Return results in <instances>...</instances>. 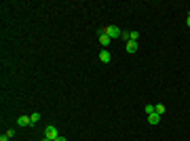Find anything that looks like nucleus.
Returning a JSON list of instances; mask_svg holds the SVG:
<instances>
[{
  "label": "nucleus",
  "mask_w": 190,
  "mask_h": 141,
  "mask_svg": "<svg viewBox=\"0 0 190 141\" xmlns=\"http://www.w3.org/2000/svg\"><path fill=\"white\" fill-rule=\"evenodd\" d=\"M44 137H49V139H53V141L59 137V133H57V128L53 126V124H49V126L44 128Z\"/></svg>",
  "instance_id": "obj_2"
},
{
  "label": "nucleus",
  "mask_w": 190,
  "mask_h": 141,
  "mask_svg": "<svg viewBox=\"0 0 190 141\" xmlns=\"http://www.w3.org/2000/svg\"><path fill=\"white\" fill-rule=\"evenodd\" d=\"M129 34H131V40H133V42H137V38H139V34H137V32H129Z\"/></svg>",
  "instance_id": "obj_12"
},
{
  "label": "nucleus",
  "mask_w": 190,
  "mask_h": 141,
  "mask_svg": "<svg viewBox=\"0 0 190 141\" xmlns=\"http://www.w3.org/2000/svg\"><path fill=\"white\" fill-rule=\"evenodd\" d=\"M6 135H9V139H11V137H15V128H9V131H6Z\"/></svg>",
  "instance_id": "obj_13"
},
{
  "label": "nucleus",
  "mask_w": 190,
  "mask_h": 141,
  "mask_svg": "<svg viewBox=\"0 0 190 141\" xmlns=\"http://www.w3.org/2000/svg\"><path fill=\"white\" fill-rule=\"evenodd\" d=\"M42 141H53V139H49V137H44V139H42Z\"/></svg>",
  "instance_id": "obj_17"
},
{
  "label": "nucleus",
  "mask_w": 190,
  "mask_h": 141,
  "mask_svg": "<svg viewBox=\"0 0 190 141\" xmlns=\"http://www.w3.org/2000/svg\"><path fill=\"white\" fill-rule=\"evenodd\" d=\"M186 25L190 28V13H188V17H186Z\"/></svg>",
  "instance_id": "obj_16"
},
{
  "label": "nucleus",
  "mask_w": 190,
  "mask_h": 141,
  "mask_svg": "<svg viewBox=\"0 0 190 141\" xmlns=\"http://www.w3.org/2000/svg\"><path fill=\"white\" fill-rule=\"evenodd\" d=\"M148 122H150V124H158V122H161V114H156V112L150 114V116H148Z\"/></svg>",
  "instance_id": "obj_6"
},
{
  "label": "nucleus",
  "mask_w": 190,
  "mask_h": 141,
  "mask_svg": "<svg viewBox=\"0 0 190 141\" xmlns=\"http://www.w3.org/2000/svg\"><path fill=\"white\" fill-rule=\"evenodd\" d=\"M0 141H9V135L4 133V135H0Z\"/></svg>",
  "instance_id": "obj_14"
},
{
  "label": "nucleus",
  "mask_w": 190,
  "mask_h": 141,
  "mask_svg": "<svg viewBox=\"0 0 190 141\" xmlns=\"http://www.w3.org/2000/svg\"><path fill=\"white\" fill-rule=\"evenodd\" d=\"M135 51H137V42L129 40V42H127V53H135Z\"/></svg>",
  "instance_id": "obj_7"
},
{
  "label": "nucleus",
  "mask_w": 190,
  "mask_h": 141,
  "mask_svg": "<svg viewBox=\"0 0 190 141\" xmlns=\"http://www.w3.org/2000/svg\"><path fill=\"white\" fill-rule=\"evenodd\" d=\"M38 120H40V114H30V122L32 124H36Z\"/></svg>",
  "instance_id": "obj_9"
},
{
  "label": "nucleus",
  "mask_w": 190,
  "mask_h": 141,
  "mask_svg": "<svg viewBox=\"0 0 190 141\" xmlns=\"http://www.w3.org/2000/svg\"><path fill=\"white\" fill-rule=\"evenodd\" d=\"M55 141H68V139H66V137H61V135H59V137H57Z\"/></svg>",
  "instance_id": "obj_15"
},
{
  "label": "nucleus",
  "mask_w": 190,
  "mask_h": 141,
  "mask_svg": "<svg viewBox=\"0 0 190 141\" xmlns=\"http://www.w3.org/2000/svg\"><path fill=\"white\" fill-rule=\"evenodd\" d=\"M156 112V106H146V114L150 116V114H154Z\"/></svg>",
  "instance_id": "obj_10"
},
{
  "label": "nucleus",
  "mask_w": 190,
  "mask_h": 141,
  "mask_svg": "<svg viewBox=\"0 0 190 141\" xmlns=\"http://www.w3.org/2000/svg\"><path fill=\"white\" fill-rule=\"evenodd\" d=\"M165 109H167V107L163 106V103H156V114H161V116H163V114H165Z\"/></svg>",
  "instance_id": "obj_8"
},
{
  "label": "nucleus",
  "mask_w": 190,
  "mask_h": 141,
  "mask_svg": "<svg viewBox=\"0 0 190 141\" xmlns=\"http://www.w3.org/2000/svg\"><path fill=\"white\" fill-rule=\"evenodd\" d=\"M99 34H106L108 38H112V40H116V38H120V34H123V30H120L118 25H106V28H101V30H99Z\"/></svg>",
  "instance_id": "obj_1"
},
{
  "label": "nucleus",
  "mask_w": 190,
  "mask_h": 141,
  "mask_svg": "<svg viewBox=\"0 0 190 141\" xmlns=\"http://www.w3.org/2000/svg\"><path fill=\"white\" fill-rule=\"evenodd\" d=\"M99 61H101V63H110V61H112V55H110L108 49H104V51L99 53Z\"/></svg>",
  "instance_id": "obj_3"
},
{
  "label": "nucleus",
  "mask_w": 190,
  "mask_h": 141,
  "mask_svg": "<svg viewBox=\"0 0 190 141\" xmlns=\"http://www.w3.org/2000/svg\"><path fill=\"white\" fill-rule=\"evenodd\" d=\"M17 124H19V126H32L30 116H19V118H17Z\"/></svg>",
  "instance_id": "obj_5"
},
{
  "label": "nucleus",
  "mask_w": 190,
  "mask_h": 141,
  "mask_svg": "<svg viewBox=\"0 0 190 141\" xmlns=\"http://www.w3.org/2000/svg\"><path fill=\"white\" fill-rule=\"evenodd\" d=\"M120 38H123V40H131V34H129V32H123Z\"/></svg>",
  "instance_id": "obj_11"
},
{
  "label": "nucleus",
  "mask_w": 190,
  "mask_h": 141,
  "mask_svg": "<svg viewBox=\"0 0 190 141\" xmlns=\"http://www.w3.org/2000/svg\"><path fill=\"white\" fill-rule=\"evenodd\" d=\"M110 42H112V38H108L106 34H99V44H101L104 49H108V46H110Z\"/></svg>",
  "instance_id": "obj_4"
}]
</instances>
